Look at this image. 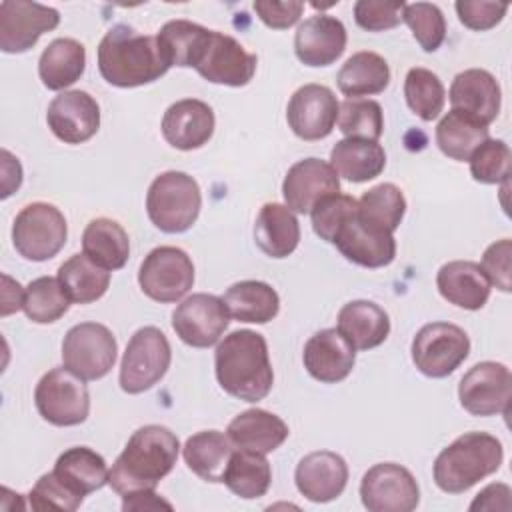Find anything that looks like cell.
I'll list each match as a JSON object with an SVG mask.
<instances>
[{
  "mask_svg": "<svg viewBox=\"0 0 512 512\" xmlns=\"http://www.w3.org/2000/svg\"><path fill=\"white\" fill-rule=\"evenodd\" d=\"M334 194H340V176L330 162L320 158L298 160L282 182L284 204L294 214H310L320 200Z\"/></svg>",
  "mask_w": 512,
  "mask_h": 512,
  "instance_id": "d6986e66",
  "label": "cell"
},
{
  "mask_svg": "<svg viewBox=\"0 0 512 512\" xmlns=\"http://www.w3.org/2000/svg\"><path fill=\"white\" fill-rule=\"evenodd\" d=\"M230 324V312L222 298L196 292L184 298L172 312L176 336L192 348L214 346Z\"/></svg>",
  "mask_w": 512,
  "mask_h": 512,
  "instance_id": "4fadbf2b",
  "label": "cell"
},
{
  "mask_svg": "<svg viewBox=\"0 0 512 512\" xmlns=\"http://www.w3.org/2000/svg\"><path fill=\"white\" fill-rule=\"evenodd\" d=\"M30 508L32 510H66L72 512L80 508L82 500L78 494H74L70 488H66L54 472L42 474L36 484L32 486L30 494Z\"/></svg>",
  "mask_w": 512,
  "mask_h": 512,
  "instance_id": "c3c4849f",
  "label": "cell"
},
{
  "mask_svg": "<svg viewBox=\"0 0 512 512\" xmlns=\"http://www.w3.org/2000/svg\"><path fill=\"white\" fill-rule=\"evenodd\" d=\"M2 198H8L22 184V166L6 148L2 150Z\"/></svg>",
  "mask_w": 512,
  "mask_h": 512,
  "instance_id": "9f6ffc18",
  "label": "cell"
},
{
  "mask_svg": "<svg viewBox=\"0 0 512 512\" xmlns=\"http://www.w3.org/2000/svg\"><path fill=\"white\" fill-rule=\"evenodd\" d=\"M412 362L428 378L450 376L470 354V338L452 322H430L412 338Z\"/></svg>",
  "mask_w": 512,
  "mask_h": 512,
  "instance_id": "9c48e42d",
  "label": "cell"
},
{
  "mask_svg": "<svg viewBox=\"0 0 512 512\" xmlns=\"http://www.w3.org/2000/svg\"><path fill=\"white\" fill-rule=\"evenodd\" d=\"M406 2L390 0H358L354 4V20L362 30L382 32L396 28L402 22Z\"/></svg>",
  "mask_w": 512,
  "mask_h": 512,
  "instance_id": "681fc988",
  "label": "cell"
},
{
  "mask_svg": "<svg viewBox=\"0 0 512 512\" xmlns=\"http://www.w3.org/2000/svg\"><path fill=\"white\" fill-rule=\"evenodd\" d=\"M234 444L228 434L220 430H202L192 434L184 448L182 456L186 466L206 482H222L224 470L234 452Z\"/></svg>",
  "mask_w": 512,
  "mask_h": 512,
  "instance_id": "d6a6232c",
  "label": "cell"
},
{
  "mask_svg": "<svg viewBox=\"0 0 512 512\" xmlns=\"http://www.w3.org/2000/svg\"><path fill=\"white\" fill-rule=\"evenodd\" d=\"M358 210V200L348 196V194H334V196H328L324 200H320L312 212H310V218H312V230L316 232V236H320L324 242H330L334 240V234L336 230L340 228V224L352 216L354 212Z\"/></svg>",
  "mask_w": 512,
  "mask_h": 512,
  "instance_id": "7dc6e473",
  "label": "cell"
},
{
  "mask_svg": "<svg viewBox=\"0 0 512 512\" xmlns=\"http://www.w3.org/2000/svg\"><path fill=\"white\" fill-rule=\"evenodd\" d=\"M440 296L464 310H480L490 298V282L480 264L470 260H452L440 266L436 274Z\"/></svg>",
  "mask_w": 512,
  "mask_h": 512,
  "instance_id": "484cf974",
  "label": "cell"
},
{
  "mask_svg": "<svg viewBox=\"0 0 512 512\" xmlns=\"http://www.w3.org/2000/svg\"><path fill=\"white\" fill-rule=\"evenodd\" d=\"M490 138V130L480 120L460 112L450 110L436 126V144L452 160L464 162L472 152Z\"/></svg>",
  "mask_w": 512,
  "mask_h": 512,
  "instance_id": "f35d334b",
  "label": "cell"
},
{
  "mask_svg": "<svg viewBox=\"0 0 512 512\" xmlns=\"http://www.w3.org/2000/svg\"><path fill=\"white\" fill-rule=\"evenodd\" d=\"M344 24L328 14L306 18L294 34L296 58L312 68L334 64L346 50Z\"/></svg>",
  "mask_w": 512,
  "mask_h": 512,
  "instance_id": "7402d4cb",
  "label": "cell"
},
{
  "mask_svg": "<svg viewBox=\"0 0 512 512\" xmlns=\"http://www.w3.org/2000/svg\"><path fill=\"white\" fill-rule=\"evenodd\" d=\"M202 208L198 182L180 170L158 174L146 192L150 222L166 234H182L192 228Z\"/></svg>",
  "mask_w": 512,
  "mask_h": 512,
  "instance_id": "5b68a950",
  "label": "cell"
},
{
  "mask_svg": "<svg viewBox=\"0 0 512 512\" xmlns=\"http://www.w3.org/2000/svg\"><path fill=\"white\" fill-rule=\"evenodd\" d=\"M330 164L338 176L348 182L362 184L382 174L386 166V152L378 142L344 138L330 150Z\"/></svg>",
  "mask_w": 512,
  "mask_h": 512,
  "instance_id": "4dcf8cb0",
  "label": "cell"
},
{
  "mask_svg": "<svg viewBox=\"0 0 512 512\" xmlns=\"http://www.w3.org/2000/svg\"><path fill=\"white\" fill-rule=\"evenodd\" d=\"M66 238V218L48 202L26 204L12 224V244L16 252L32 262L54 258L64 248Z\"/></svg>",
  "mask_w": 512,
  "mask_h": 512,
  "instance_id": "52a82bcc",
  "label": "cell"
},
{
  "mask_svg": "<svg viewBox=\"0 0 512 512\" xmlns=\"http://www.w3.org/2000/svg\"><path fill=\"white\" fill-rule=\"evenodd\" d=\"M332 244L346 260L364 268L388 266L396 256L394 234L362 220L358 210L340 224Z\"/></svg>",
  "mask_w": 512,
  "mask_h": 512,
  "instance_id": "ac0fdd59",
  "label": "cell"
},
{
  "mask_svg": "<svg viewBox=\"0 0 512 512\" xmlns=\"http://www.w3.org/2000/svg\"><path fill=\"white\" fill-rule=\"evenodd\" d=\"M84 382L66 366L48 370L34 390L38 414L54 426L82 424L90 412V392Z\"/></svg>",
  "mask_w": 512,
  "mask_h": 512,
  "instance_id": "ba28073f",
  "label": "cell"
},
{
  "mask_svg": "<svg viewBox=\"0 0 512 512\" xmlns=\"http://www.w3.org/2000/svg\"><path fill=\"white\" fill-rule=\"evenodd\" d=\"M402 22L408 24L412 36L424 52H436L446 38V20L442 10L430 2L404 4Z\"/></svg>",
  "mask_w": 512,
  "mask_h": 512,
  "instance_id": "f6af8a7d",
  "label": "cell"
},
{
  "mask_svg": "<svg viewBox=\"0 0 512 512\" xmlns=\"http://www.w3.org/2000/svg\"><path fill=\"white\" fill-rule=\"evenodd\" d=\"M404 98L408 108L424 122L436 120L444 108L446 90L438 74L428 68H410L404 78Z\"/></svg>",
  "mask_w": 512,
  "mask_h": 512,
  "instance_id": "b9f144b4",
  "label": "cell"
},
{
  "mask_svg": "<svg viewBox=\"0 0 512 512\" xmlns=\"http://www.w3.org/2000/svg\"><path fill=\"white\" fill-rule=\"evenodd\" d=\"M214 372L226 394L244 402L264 400L274 384L264 336L248 328L224 336L214 352Z\"/></svg>",
  "mask_w": 512,
  "mask_h": 512,
  "instance_id": "7a4b0ae2",
  "label": "cell"
},
{
  "mask_svg": "<svg viewBox=\"0 0 512 512\" xmlns=\"http://www.w3.org/2000/svg\"><path fill=\"white\" fill-rule=\"evenodd\" d=\"M448 98L452 110H460L486 126L500 114V84L488 70L482 68H468L456 74L450 84Z\"/></svg>",
  "mask_w": 512,
  "mask_h": 512,
  "instance_id": "d4e9b609",
  "label": "cell"
},
{
  "mask_svg": "<svg viewBox=\"0 0 512 512\" xmlns=\"http://www.w3.org/2000/svg\"><path fill=\"white\" fill-rule=\"evenodd\" d=\"M226 434L240 450L268 454L284 444L290 430L280 416L262 408H250L230 420Z\"/></svg>",
  "mask_w": 512,
  "mask_h": 512,
  "instance_id": "4316f807",
  "label": "cell"
},
{
  "mask_svg": "<svg viewBox=\"0 0 512 512\" xmlns=\"http://www.w3.org/2000/svg\"><path fill=\"white\" fill-rule=\"evenodd\" d=\"M230 316L238 322L266 324L278 316V292L262 280H240L222 296Z\"/></svg>",
  "mask_w": 512,
  "mask_h": 512,
  "instance_id": "836d02e7",
  "label": "cell"
},
{
  "mask_svg": "<svg viewBox=\"0 0 512 512\" xmlns=\"http://www.w3.org/2000/svg\"><path fill=\"white\" fill-rule=\"evenodd\" d=\"M510 486L508 484H502V482H494V484H488L484 490H480L476 494V498L470 502V510H504L508 512L510 510Z\"/></svg>",
  "mask_w": 512,
  "mask_h": 512,
  "instance_id": "db71d44e",
  "label": "cell"
},
{
  "mask_svg": "<svg viewBox=\"0 0 512 512\" xmlns=\"http://www.w3.org/2000/svg\"><path fill=\"white\" fill-rule=\"evenodd\" d=\"M172 510V504L160 498L154 490H140L122 496L124 512H142V510Z\"/></svg>",
  "mask_w": 512,
  "mask_h": 512,
  "instance_id": "11a10c76",
  "label": "cell"
},
{
  "mask_svg": "<svg viewBox=\"0 0 512 512\" xmlns=\"http://www.w3.org/2000/svg\"><path fill=\"white\" fill-rule=\"evenodd\" d=\"M404 214L406 198L402 190L392 182L372 186L358 200V216L392 234L400 226Z\"/></svg>",
  "mask_w": 512,
  "mask_h": 512,
  "instance_id": "60d3db41",
  "label": "cell"
},
{
  "mask_svg": "<svg viewBox=\"0 0 512 512\" xmlns=\"http://www.w3.org/2000/svg\"><path fill=\"white\" fill-rule=\"evenodd\" d=\"M24 306V290L8 274H2V310L0 316L18 312Z\"/></svg>",
  "mask_w": 512,
  "mask_h": 512,
  "instance_id": "6f0895ef",
  "label": "cell"
},
{
  "mask_svg": "<svg viewBox=\"0 0 512 512\" xmlns=\"http://www.w3.org/2000/svg\"><path fill=\"white\" fill-rule=\"evenodd\" d=\"M178 436L160 424L138 428L126 442L124 450L110 468L108 484L120 494L154 490L168 476L178 460Z\"/></svg>",
  "mask_w": 512,
  "mask_h": 512,
  "instance_id": "6da1fadb",
  "label": "cell"
},
{
  "mask_svg": "<svg viewBox=\"0 0 512 512\" xmlns=\"http://www.w3.org/2000/svg\"><path fill=\"white\" fill-rule=\"evenodd\" d=\"M116 354L114 334L98 322H80L62 340V362L82 380L104 378L114 368Z\"/></svg>",
  "mask_w": 512,
  "mask_h": 512,
  "instance_id": "30bf717a",
  "label": "cell"
},
{
  "mask_svg": "<svg viewBox=\"0 0 512 512\" xmlns=\"http://www.w3.org/2000/svg\"><path fill=\"white\" fill-rule=\"evenodd\" d=\"M252 8L258 14V18L272 30H286L294 26L304 12V4L298 0H286V2L256 0Z\"/></svg>",
  "mask_w": 512,
  "mask_h": 512,
  "instance_id": "f5cc1de1",
  "label": "cell"
},
{
  "mask_svg": "<svg viewBox=\"0 0 512 512\" xmlns=\"http://www.w3.org/2000/svg\"><path fill=\"white\" fill-rule=\"evenodd\" d=\"M340 102L324 84H304L288 100L286 120L290 130L306 142L330 136L338 120Z\"/></svg>",
  "mask_w": 512,
  "mask_h": 512,
  "instance_id": "2e32d148",
  "label": "cell"
},
{
  "mask_svg": "<svg viewBox=\"0 0 512 512\" xmlns=\"http://www.w3.org/2000/svg\"><path fill=\"white\" fill-rule=\"evenodd\" d=\"M336 82L340 92L348 98L380 94L390 84V66L380 54L362 50L342 64Z\"/></svg>",
  "mask_w": 512,
  "mask_h": 512,
  "instance_id": "8d00e7d4",
  "label": "cell"
},
{
  "mask_svg": "<svg viewBox=\"0 0 512 512\" xmlns=\"http://www.w3.org/2000/svg\"><path fill=\"white\" fill-rule=\"evenodd\" d=\"M302 362L314 380L322 384H336L352 372L356 350L338 332V328H326L308 338L304 344Z\"/></svg>",
  "mask_w": 512,
  "mask_h": 512,
  "instance_id": "cb8c5ba5",
  "label": "cell"
},
{
  "mask_svg": "<svg viewBox=\"0 0 512 512\" xmlns=\"http://www.w3.org/2000/svg\"><path fill=\"white\" fill-rule=\"evenodd\" d=\"M138 284L140 290L154 302H176L186 296L194 284L192 258L182 248L158 246L142 260Z\"/></svg>",
  "mask_w": 512,
  "mask_h": 512,
  "instance_id": "8fae6325",
  "label": "cell"
},
{
  "mask_svg": "<svg viewBox=\"0 0 512 512\" xmlns=\"http://www.w3.org/2000/svg\"><path fill=\"white\" fill-rule=\"evenodd\" d=\"M256 64V54L244 50L234 36L212 30L208 46L194 70L212 84L240 88L254 78Z\"/></svg>",
  "mask_w": 512,
  "mask_h": 512,
  "instance_id": "e0dca14e",
  "label": "cell"
},
{
  "mask_svg": "<svg viewBox=\"0 0 512 512\" xmlns=\"http://www.w3.org/2000/svg\"><path fill=\"white\" fill-rule=\"evenodd\" d=\"M460 22L470 30H490L502 22L508 12L506 2H488V0H458L454 4Z\"/></svg>",
  "mask_w": 512,
  "mask_h": 512,
  "instance_id": "816d5d0a",
  "label": "cell"
},
{
  "mask_svg": "<svg viewBox=\"0 0 512 512\" xmlns=\"http://www.w3.org/2000/svg\"><path fill=\"white\" fill-rule=\"evenodd\" d=\"M254 242L270 258L290 256L300 242L296 214L278 202H266L254 222Z\"/></svg>",
  "mask_w": 512,
  "mask_h": 512,
  "instance_id": "f1b7e54d",
  "label": "cell"
},
{
  "mask_svg": "<svg viewBox=\"0 0 512 512\" xmlns=\"http://www.w3.org/2000/svg\"><path fill=\"white\" fill-rule=\"evenodd\" d=\"M86 68V48L74 38H56L40 54L38 76L48 90L72 86Z\"/></svg>",
  "mask_w": 512,
  "mask_h": 512,
  "instance_id": "1f68e13d",
  "label": "cell"
},
{
  "mask_svg": "<svg viewBox=\"0 0 512 512\" xmlns=\"http://www.w3.org/2000/svg\"><path fill=\"white\" fill-rule=\"evenodd\" d=\"M360 500L370 512H412L420 502V488L408 468L380 462L362 476Z\"/></svg>",
  "mask_w": 512,
  "mask_h": 512,
  "instance_id": "7c38bea8",
  "label": "cell"
},
{
  "mask_svg": "<svg viewBox=\"0 0 512 512\" xmlns=\"http://www.w3.org/2000/svg\"><path fill=\"white\" fill-rule=\"evenodd\" d=\"M172 350L166 334L156 326L138 328L124 350L120 364V388L126 394H142L158 384L170 368Z\"/></svg>",
  "mask_w": 512,
  "mask_h": 512,
  "instance_id": "8992f818",
  "label": "cell"
},
{
  "mask_svg": "<svg viewBox=\"0 0 512 512\" xmlns=\"http://www.w3.org/2000/svg\"><path fill=\"white\" fill-rule=\"evenodd\" d=\"M46 122L60 142L82 144L100 128V106L84 90H64L48 104Z\"/></svg>",
  "mask_w": 512,
  "mask_h": 512,
  "instance_id": "ffe728a7",
  "label": "cell"
},
{
  "mask_svg": "<svg viewBox=\"0 0 512 512\" xmlns=\"http://www.w3.org/2000/svg\"><path fill=\"white\" fill-rule=\"evenodd\" d=\"M468 162H470V174L476 182L480 184L508 182L512 156L504 140L488 138L472 152Z\"/></svg>",
  "mask_w": 512,
  "mask_h": 512,
  "instance_id": "bcb514c9",
  "label": "cell"
},
{
  "mask_svg": "<svg viewBox=\"0 0 512 512\" xmlns=\"http://www.w3.org/2000/svg\"><path fill=\"white\" fill-rule=\"evenodd\" d=\"M336 122L338 130L346 138L378 142V138L384 132L382 106L376 100L346 98L344 102H340Z\"/></svg>",
  "mask_w": 512,
  "mask_h": 512,
  "instance_id": "ee69618b",
  "label": "cell"
},
{
  "mask_svg": "<svg viewBox=\"0 0 512 512\" xmlns=\"http://www.w3.org/2000/svg\"><path fill=\"white\" fill-rule=\"evenodd\" d=\"M82 252L106 270H120L130 256V240L122 224L112 218H94L82 234Z\"/></svg>",
  "mask_w": 512,
  "mask_h": 512,
  "instance_id": "d590c367",
  "label": "cell"
},
{
  "mask_svg": "<svg viewBox=\"0 0 512 512\" xmlns=\"http://www.w3.org/2000/svg\"><path fill=\"white\" fill-rule=\"evenodd\" d=\"M60 24L52 6L28 0H4L0 4V50L6 54L28 52L42 34Z\"/></svg>",
  "mask_w": 512,
  "mask_h": 512,
  "instance_id": "9a60e30c",
  "label": "cell"
},
{
  "mask_svg": "<svg viewBox=\"0 0 512 512\" xmlns=\"http://www.w3.org/2000/svg\"><path fill=\"white\" fill-rule=\"evenodd\" d=\"M294 482L306 500L324 504L336 500L344 492L348 484V464L336 452L316 450L298 462Z\"/></svg>",
  "mask_w": 512,
  "mask_h": 512,
  "instance_id": "44dd1931",
  "label": "cell"
},
{
  "mask_svg": "<svg viewBox=\"0 0 512 512\" xmlns=\"http://www.w3.org/2000/svg\"><path fill=\"white\" fill-rule=\"evenodd\" d=\"M74 304H90L100 300L110 286V270L92 262L84 252L70 256L60 264L56 276Z\"/></svg>",
  "mask_w": 512,
  "mask_h": 512,
  "instance_id": "74e56055",
  "label": "cell"
},
{
  "mask_svg": "<svg viewBox=\"0 0 512 512\" xmlns=\"http://www.w3.org/2000/svg\"><path fill=\"white\" fill-rule=\"evenodd\" d=\"M98 70L118 88H136L156 82L168 72L156 36L138 34L128 24L112 26L98 44Z\"/></svg>",
  "mask_w": 512,
  "mask_h": 512,
  "instance_id": "3957f363",
  "label": "cell"
},
{
  "mask_svg": "<svg viewBox=\"0 0 512 512\" xmlns=\"http://www.w3.org/2000/svg\"><path fill=\"white\" fill-rule=\"evenodd\" d=\"M512 374L500 362L474 364L458 384L460 406L472 416H496L510 412Z\"/></svg>",
  "mask_w": 512,
  "mask_h": 512,
  "instance_id": "5bb4252c",
  "label": "cell"
},
{
  "mask_svg": "<svg viewBox=\"0 0 512 512\" xmlns=\"http://www.w3.org/2000/svg\"><path fill=\"white\" fill-rule=\"evenodd\" d=\"M70 308V298L58 278L40 276L24 290V306L28 320L36 324H52L60 320Z\"/></svg>",
  "mask_w": 512,
  "mask_h": 512,
  "instance_id": "7bdbcfd3",
  "label": "cell"
},
{
  "mask_svg": "<svg viewBox=\"0 0 512 512\" xmlns=\"http://www.w3.org/2000/svg\"><path fill=\"white\" fill-rule=\"evenodd\" d=\"M212 30L190 22V20H170L156 34L158 48L168 66L194 68L202 58Z\"/></svg>",
  "mask_w": 512,
  "mask_h": 512,
  "instance_id": "e575fe53",
  "label": "cell"
},
{
  "mask_svg": "<svg viewBox=\"0 0 512 512\" xmlns=\"http://www.w3.org/2000/svg\"><path fill=\"white\" fill-rule=\"evenodd\" d=\"M52 472L66 488H70L80 498L108 484L110 474L106 460L88 446H72L64 450L58 456Z\"/></svg>",
  "mask_w": 512,
  "mask_h": 512,
  "instance_id": "f546056e",
  "label": "cell"
},
{
  "mask_svg": "<svg viewBox=\"0 0 512 512\" xmlns=\"http://www.w3.org/2000/svg\"><path fill=\"white\" fill-rule=\"evenodd\" d=\"M484 276L488 278L490 286H496L502 292L512 290V242L510 238H502L492 242L484 254L480 264Z\"/></svg>",
  "mask_w": 512,
  "mask_h": 512,
  "instance_id": "f907efd6",
  "label": "cell"
},
{
  "mask_svg": "<svg viewBox=\"0 0 512 512\" xmlns=\"http://www.w3.org/2000/svg\"><path fill=\"white\" fill-rule=\"evenodd\" d=\"M222 482L232 494L244 500H254L268 492L272 482V470L264 454L238 448L230 456Z\"/></svg>",
  "mask_w": 512,
  "mask_h": 512,
  "instance_id": "ab89813d",
  "label": "cell"
},
{
  "mask_svg": "<svg viewBox=\"0 0 512 512\" xmlns=\"http://www.w3.org/2000/svg\"><path fill=\"white\" fill-rule=\"evenodd\" d=\"M216 118L214 110L198 100L184 98L168 106L162 116V136L176 150H196L202 148L214 134Z\"/></svg>",
  "mask_w": 512,
  "mask_h": 512,
  "instance_id": "603a6c76",
  "label": "cell"
},
{
  "mask_svg": "<svg viewBox=\"0 0 512 512\" xmlns=\"http://www.w3.org/2000/svg\"><path fill=\"white\" fill-rule=\"evenodd\" d=\"M338 332L354 350L380 346L390 334L388 312L372 300H352L338 312Z\"/></svg>",
  "mask_w": 512,
  "mask_h": 512,
  "instance_id": "83f0119b",
  "label": "cell"
},
{
  "mask_svg": "<svg viewBox=\"0 0 512 512\" xmlns=\"http://www.w3.org/2000/svg\"><path fill=\"white\" fill-rule=\"evenodd\" d=\"M504 460L502 442L488 432H464L434 460L432 476L446 494H462L494 474Z\"/></svg>",
  "mask_w": 512,
  "mask_h": 512,
  "instance_id": "277c9868",
  "label": "cell"
}]
</instances>
